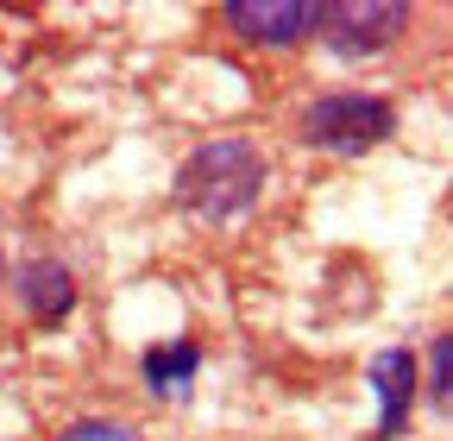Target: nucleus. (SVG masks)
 I'll use <instances>...</instances> for the list:
<instances>
[{"instance_id":"1","label":"nucleus","mask_w":453,"mask_h":441,"mask_svg":"<svg viewBox=\"0 0 453 441\" xmlns=\"http://www.w3.org/2000/svg\"><path fill=\"white\" fill-rule=\"evenodd\" d=\"M271 183V158L265 145L240 139V133H220V139H202L183 164L177 177H170V196H177V208L189 220H202V228H226V220H240L258 208Z\"/></svg>"},{"instance_id":"2","label":"nucleus","mask_w":453,"mask_h":441,"mask_svg":"<svg viewBox=\"0 0 453 441\" xmlns=\"http://www.w3.org/2000/svg\"><path fill=\"white\" fill-rule=\"evenodd\" d=\"M296 139L327 158H365L396 139V101L372 89H327L296 114Z\"/></svg>"},{"instance_id":"3","label":"nucleus","mask_w":453,"mask_h":441,"mask_svg":"<svg viewBox=\"0 0 453 441\" xmlns=\"http://www.w3.org/2000/svg\"><path fill=\"white\" fill-rule=\"evenodd\" d=\"M410 19L416 13L403 7V0H327L315 38L334 50L340 64H372V58H384V50L403 44Z\"/></svg>"},{"instance_id":"4","label":"nucleus","mask_w":453,"mask_h":441,"mask_svg":"<svg viewBox=\"0 0 453 441\" xmlns=\"http://www.w3.org/2000/svg\"><path fill=\"white\" fill-rule=\"evenodd\" d=\"M220 32L246 50H296L321 32V0H226Z\"/></svg>"},{"instance_id":"5","label":"nucleus","mask_w":453,"mask_h":441,"mask_svg":"<svg viewBox=\"0 0 453 441\" xmlns=\"http://www.w3.org/2000/svg\"><path fill=\"white\" fill-rule=\"evenodd\" d=\"M365 384H372V398H378V441H403L410 435V416L422 404V360H416V347L372 353Z\"/></svg>"},{"instance_id":"6","label":"nucleus","mask_w":453,"mask_h":441,"mask_svg":"<svg viewBox=\"0 0 453 441\" xmlns=\"http://www.w3.org/2000/svg\"><path fill=\"white\" fill-rule=\"evenodd\" d=\"M13 290H19V309H26L32 328H64V321L82 309V278H76V265H70V259H50V252H38V259L19 265Z\"/></svg>"},{"instance_id":"7","label":"nucleus","mask_w":453,"mask_h":441,"mask_svg":"<svg viewBox=\"0 0 453 441\" xmlns=\"http://www.w3.org/2000/svg\"><path fill=\"white\" fill-rule=\"evenodd\" d=\"M196 372H202V347H196L189 335L157 341V347H145V353H139V378H145V391H151V398H164V404H183V398L196 391Z\"/></svg>"},{"instance_id":"8","label":"nucleus","mask_w":453,"mask_h":441,"mask_svg":"<svg viewBox=\"0 0 453 441\" xmlns=\"http://www.w3.org/2000/svg\"><path fill=\"white\" fill-rule=\"evenodd\" d=\"M50 441H145L127 416H70Z\"/></svg>"},{"instance_id":"9","label":"nucleus","mask_w":453,"mask_h":441,"mask_svg":"<svg viewBox=\"0 0 453 441\" xmlns=\"http://www.w3.org/2000/svg\"><path fill=\"white\" fill-rule=\"evenodd\" d=\"M428 404L447 416L453 404V335H434L428 341Z\"/></svg>"},{"instance_id":"10","label":"nucleus","mask_w":453,"mask_h":441,"mask_svg":"<svg viewBox=\"0 0 453 441\" xmlns=\"http://www.w3.org/2000/svg\"><path fill=\"white\" fill-rule=\"evenodd\" d=\"M0 284H7V252H0Z\"/></svg>"}]
</instances>
